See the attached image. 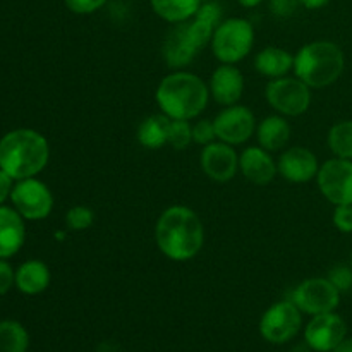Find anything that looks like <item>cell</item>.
I'll use <instances>...</instances> for the list:
<instances>
[{
	"label": "cell",
	"instance_id": "cell-1",
	"mask_svg": "<svg viewBox=\"0 0 352 352\" xmlns=\"http://www.w3.org/2000/svg\"><path fill=\"white\" fill-rule=\"evenodd\" d=\"M222 16L223 10L219 2L205 0L191 19L174 24L162 47V55L168 67L181 71L191 64L212 41L217 26L223 21Z\"/></svg>",
	"mask_w": 352,
	"mask_h": 352
},
{
	"label": "cell",
	"instance_id": "cell-2",
	"mask_svg": "<svg viewBox=\"0 0 352 352\" xmlns=\"http://www.w3.org/2000/svg\"><path fill=\"white\" fill-rule=\"evenodd\" d=\"M155 243L172 261H189L198 256L205 244V226L195 210L174 205L165 210L155 226Z\"/></svg>",
	"mask_w": 352,
	"mask_h": 352
},
{
	"label": "cell",
	"instance_id": "cell-3",
	"mask_svg": "<svg viewBox=\"0 0 352 352\" xmlns=\"http://www.w3.org/2000/svg\"><path fill=\"white\" fill-rule=\"evenodd\" d=\"M155 100L168 119L191 120L205 112L210 89L199 76L181 69L162 79L155 91Z\"/></svg>",
	"mask_w": 352,
	"mask_h": 352
},
{
	"label": "cell",
	"instance_id": "cell-4",
	"mask_svg": "<svg viewBox=\"0 0 352 352\" xmlns=\"http://www.w3.org/2000/svg\"><path fill=\"white\" fill-rule=\"evenodd\" d=\"M50 146L47 138L34 129L21 127L0 138V168L14 181L34 177L48 164Z\"/></svg>",
	"mask_w": 352,
	"mask_h": 352
},
{
	"label": "cell",
	"instance_id": "cell-5",
	"mask_svg": "<svg viewBox=\"0 0 352 352\" xmlns=\"http://www.w3.org/2000/svg\"><path fill=\"white\" fill-rule=\"evenodd\" d=\"M346 67V57L333 41L318 40L306 43L294 55V74L309 88L322 89L339 81Z\"/></svg>",
	"mask_w": 352,
	"mask_h": 352
},
{
	"label": "cell",
	"instance_id": "cell-6",
	"mask_svg": "<svg viewBox=\"0 0 352 352\" xmlns=\"http://www.w3.org/2000/svg\"><path fill=\"white\" fill-rule=\"evenodd\" d=\"M254 45L253 24L243 17L223 19L213 33L210 47L222 64H237L250 55Z\"/></svg>",
	"mask_w": 352,
	"mask_h": 352
},
{
	"label": "cell",
	"instance_id": "cell-7",
	"mask_svg": "<svg viewBox=\"0 0 352 352\" xmlns=\"http://www.w3.org/2000/svg\"><path fill=\"white\" fill-rule=\"evenodd\" d=\"M268 105L284 117H299L311 105V88L299 78L272 79L265 88Z\"/></svg>",
	"mask_w": 352,
	"mask_h": 352
},
{
	"label": "cell",
	"instance_id": "cell-8",
	"mask_svg": "<svg viewBox=\"0 0 352 352\" xmlns=\"http://www.w3.org/2000/svg\"><path fill=\"white\" fill-rule=\"evenodd\" d=\"M10 201L16 212L30 222L45 220L54 210V195L48 186L36 177L16 181Z\"/></svg>",
	"mask_w": 352,
	"mask_h": 352
},
{
	"label": "cell",
	"instance_id": "cell-9",
	"mask_svg": "<svg viewBox=\"0 0 352 352\" xmlns=\"http://www.w3.org/2000/svg\"><path fill=\"white\" fill-rule=\"evenodd\" d=\"M316 184L323 198L333 206L352 205V160L330 158L320 165Z\"/></svg>",
	"mask_w": 352,
	"mask_h": 352
},
{
	"label": "cell",
	"instance_id": "cell-10",
	"mask_svg": "<svg viewBox=\"0 0 352 352\" xmlns=\"http://www.w3.org/2000/svg\"><path fill=\"white\" fill-rule=\"evenodd\" d=\"M291 301L306 315H323L336 311L340 305V291L329 278H308L294 289Z\"/></svg>",
	"mask_w": 352,
	"mask_h": 352
},
{
	"label": "cell",
	"instance_id": "cell-11",
	"mask_svg": "<svg viewBox=\"0 0 352 352\" xmlns=\"http://www.w3.org/2000/svg\"><path fill=\"white\" fill-rule=\"evenodd\" d=\"M301 309L292 301L275 302L260 320V333L267 342L285 344L301 329Z\"/></svg>",
	"mask_w": 352,
	"mask_h": 352
},
{
	"label": "cell",
	"instance_id": "cell-12",
	"mask_svg": "<svg viewBox=\"0 0 352 352\" xmlns=\"http://www.w3.org/2000/svg\"><path fill=\"white\" fill-rule=\"evenodd\" d=\"M213 126H215L217 140L232 146L246 143L253 134H256L254 113L251 112V109L239 103L220 110L213 119Z\"/></svg>",
	"mask_w": 352,
	"mask_h": 352
},
{
	"label": "cell",
	"instance_id": "cell-13",
	"mask_svg": "<svg viewBox=\"0 0 352 352\" xmlns=\"http://www.w3.org/2000/svg\"><path fill=\"white\" fill-rule=\"evenodd\" d=\"M346 337V322L333 311L313 316L305 330L306 346L316 352H332Z\"/></svg>",
	"mask_w": 352,
	"mask_h": 352
},
{
	"label": "cell",
	"instance_id": "cell-14",
	"mask_svg": "<svg viewBox=\"0 0 352 352\" xmlns=\"http://www.w3.org/2000/svg\"><path fill=\"white\" fill-rule=\"evenodd\" d=\"M199 165L206 177L212 181L229 182L236 177L239 170V155L234 150L232 144L213 141L203 146L199 153Z\"/></svg>",
	"mask_w": 352,
	"mask_h": 352
},
{
	"label": "cell",
	"instance_id": "cell-15",
	"mask_svg": "<svg viewBox=\"0 0 352 352\" xmlns=\"http://www.w3.org/2000/svg\"><path fill=\"white\" fill-rule=\"evenodd\" d=\"M277 170L285 181L305 184L316 179L320 164L311 150L305 146H292L280 155L277 160Z\"/></svg>",
	"mask_w": 352,
	"mask_h": 352
},
{
	"label": "cell",
	"instance_id": "cell-16",
	"mask_svg": "<svg viewBox=\"0 0 352 352\" xmlns=\"http://www.w3.org/2000/svg\"><path fill=\"white\" fill-rule=\"evenodd\" d=\"M210 96L219 105H236L244 93V76L234 64H222L212 72L208 82Z\"/></svg>",
	"mask_w": 352,
	"mask_h": 352
},
{
	"label": "cell",
	"instance_id": "cell-17",
	"mask_svg": "<svg viewBox=\"0 0 352 352\" xmlns=\"http://www.w3.org/2000/svg\"><path fill=\"white\" fill-rule=\"evenodd\" d=\"M239 170L244 177L256 186L270 184L278 174L277 162L261 146H250L239 155Z\"/></svg>",
	"mask_w": 352,
	"mask_h": 352
},
{
	"label": "cell",
	"instance_id": "cell-18",
	"mask_svg": "<svg viewBox=\"0 0 352 352\" xmlns=\"http://www.w3.org/2000/svg\"><path fill=\"white\" fill-rule=\"evenodd\" d=\"M26 241V226L24 219L10 206H0V258L14 256L19 253Z\"/></svg>",
	"mask_w": 352,
	"mask_h": 352
},
{
	"label": "cell",
	"instance_id": "cell-19",
	"mask_svg": "<svg viewBox=\"0 0 352 352\" xmlns=\"http://www.w3.org/2000/svg\"><path fill=\"white\" fill-rule=\"evenodd\" d=\"M256 138L261 148L274 153L285 148L291 140V124L284 116H268L256 126Z\"/></svg>",
	"mask_w": 352,
	"mask_h": 352
},
{
	"label": "cell",
	"instance_id": "cell-20",
	"mask_svg": "<svg viewBox=\"0 0 352 352\" xmlns=\"http://www.w3.org/2000/svg\"><path fill=\"white\" fill-rule=\"evenodd\" d=\"M254 69L265 78H284L294 69V55L280 47H265L254 57Z\"/></svg>",
	"mask_w": 352,
	"mask_h": 352
},
{
	"label": "cell",
	"instance_id": "cell-21",
	"mask_svg": "<svg viewBox=\"0 0 352 352\" xmlns=\"http://www.w3.org/2000/svg\"><path fill=\"white\" fill-rule=\"evenodd\" d=\"M50 268L40 260L24 261L16 270V287L26 296H36L50 285Z\"/></svg>",
	"mask_w": 352,
	"mask_h": 352
},
{
	"label": "cell",
	"instance_id": "cell-22",
	"mask_svg": "<svg viewBox=\"0 0 352 352\" xmlns=\"http://www.w3.org/2000/svg\"><path fill=\"white\" fill-rule=\"evenodd\" d=\"M168 126L170 119L164 113L146 117L138 127V141L146 150H160L162 146L168 144Z\"/></svg>",
	"mask_w": 352,
	"mask_h": 352
},
{
	"label": "cell",
	"instance_id": "cell-23",
	"mask_svg": "<svg viewBox=\"0 0 352 352\" xmlns=\"http://www.w3.org/2000/svg\"><path fill=\"white\" fill-rule=\"evenodd\" d=\"M205 0H150L155 14L172 24L191 19Z\"/></svg>",
	"mask_w": 352,
	"mask_h": 352
},
{
	"label": "cell",
	"instance_id": "cell-24",
	"mask_svg": "<svg viewBox=\"0 0 352 352\" xmlns=\"http://www.w3.org/2000/svg\"><path fill=\"white\" fill-rule=\"evenodd\" d=\"M30 336L21 323L14 320L0 322V352H26Z\"/></svg>",
	"mask_w": 352,
	"mask_h": 352
},
{
	"label": "cell",
	"instance_id": "cell-25",
	"mask_svg": "<svg viewBox=\"0 0 352 352\" xmlns=\"http://www.w3.org/2000/svg\"><path fill=\"white\" fill-rule=\"evenodd\" d=\"M333 157L352 160V120H340L333 124L327 136Z\"/></svg>",
	"mask_w": 352,
	"mask_h": 352
},
{
	"label": "cell",
	"instance_id": "cell-26",
	"mask_svg": "<svg viewBox=\"0 0 352 352\" xmlns=\"http://www.w3.org/2000/svg\"><path fill=\"white\" fill-rule=\"evenodd\" d=\"M192 143V126L189 120L170 119L168 126V144L174 150H186Z\"/></svg>",
	"mask_w": 352,
	"mask_h": 352
},
{
	"label": "cell",
	"instance_id": "cell-27",
	"mask_svg": "<svg viewBox=\"0 0 352 352\" xmlns=\"http://www.w3.org/2000/svg\"><path fill=\"white\" fill-rule=\"evenodd\" d=\"M65 223L71 230H86L95 223V213L88 206L76 205L65 213Z\"/></svg>",
	"mask_w": 352,
	"mask_h": 352
},
{
	"label": "cell",
	"instance_id": "cell-28",
	"mask_svg": "<svg viewBox=\"0 0 352 352\" xmlns=\"http://www.w3.org/2000/svg\"><path fill=\"white\" fill-rule=\"evenodd\" d=\"M329 278L340 292H347L352 289V265H336L330 268Z\"/></svg>",
	"mask_w": 352,
	"mask_h": 352
},
{
	"label": "cell",
	"instance_id": "cell-29",
	"mask_svg": "<svg viewBox=\"0 0 352 352\" xmlns=\"http://www.w3.org/2000/svg\"><path fill=\"white\" fill-rule=\"evenodd\" d=\"M215 140H217V133H215V126H213V120L203 119V120H198V122L192 126V143L206 146V144L213 143Z\"/></svg>",
	"mask_w": 352,
	"mask_h": 352
},
{
	"label": "cell",
	"instance_id": "cell-30",
	"mask_svg": "<svg viewBox=\"0 0 352 352\" xmlns=\"http://www.w3.org/2000/svg\"><path fill=\"white\" fill-rule=\"evenodd\" d=\"M332 222L342 234H352V205H339L333 210Z\"/></svg>",
	"mask_w": 352,
	"mask_h": 352
},
{
	"label": "cell",
	"instance_id": "cell-31",
	"mask_svg": "<svg viewBox=\"0 0 352 352\" xmlns=\"http://www.w3.org/2000/svg\"><path fill=\"white\" fill-rule=\"evenodd\" d=\"M107 2H109V0H64L65 7H67L71 12L81 14V16L96 12V10L102 9Z\"/></svg>",
	"mask_w": 352,
	"mask_h": 352
},
{
	"label": "cell",
	"instance_id": "cell-32",
	"mask_svg": "<svg viewBox=\"0 0 352 352\" xmlns=\"http://www.w3.org/2000/svg\"><path fill=\"white\" fill-rule=\"evenodd\" d=\"M12 285H16V272L6 260L0 258V296L7 294Z\"/></svg>",
	"mask_w": 352,
	"mask_h": 352
},
{
	"label": "cell",
	"instance_id": "cell-33",
	"mask_svg": "<svg viewBox=\"0 0 352 352\" xmlns=\"http://www.w3.org/2000/svg\"><path fill=\"white\" fill-rule=\"evenodd\" d=\"M268 7L275 16L289 17L299 7V0H268Z\"/></svg>",
	"mask_w": 352,
	"mask_h": 352
},
{
	"label": "cell",
	"instance_id": "cell-34",
	"mask_svg": "<svg viewBox=\"0 0 352 352\" xmlns=\"http://www.w3.org/2000/svg\"><path fill=\"white\" fill-rule=\"evenodd\" d=\"M14 189V179L7 174L6 170L0 168V206L10 199V195H12Z\"/></svg>",
	"mask_w": 352,
	"mask_h": 352
},
{
	"label": "cell",
	"instance_id": "cell-35",
	"mask_svg": "<svg viewBox=\"0 0 352 352\" xmlns=\"http://www.w3.org/2000/svg\"><path fill=\"white\" fill-rule=\"evenodd\" d=\"M329 2L330 0H299V6H302L308 10H318L329 6Z\"/></svg>",
	"mask_w": 352,
	"mask_h": 352
},
{
	"label": "cell",
	"instance_id": "cell-36",
	"mask_svg": "<svg viewBox=\"0 0 352 352\" xmlns=\"http://www.w3.org/2000/svg\"><path fill=\"white\" fill-rule=\"evenodd\" d=\"M332 352H352V337H349V339L346 337Z\"/></svg>",
	"mask_w": 352,
	"mask_h": 352
},
{
	"label": "cell",
	"instance_id": "cell-37",
	"mask_svg": "<svg viewBox=\"0 0 352 352\" xmlns=\"http://www.w3.org/2000/svg\"><path fill=\"white\" fill-rule=\"evenodd\" d=\"M237 2H239L243 7H246V9H253V7L260 6L263 0H237Z\"/></svg>",
	"mask_w": 352,
	"mask_h": 352
},
{
	"label": "cell",
	"instance_id": "cell-38",
	"mask_svg": "<svg viewBox=\"0 0 352 352\" xmlns=\"http://www.w3.org/2000/svg\"><path fill=\"white\" fill-rule=\"evenodd\" d=\"M351 265H352V250H351Z\"/></svg>",
	"mask_w": 352,
	"mask_h": 352
}]
</instances>
